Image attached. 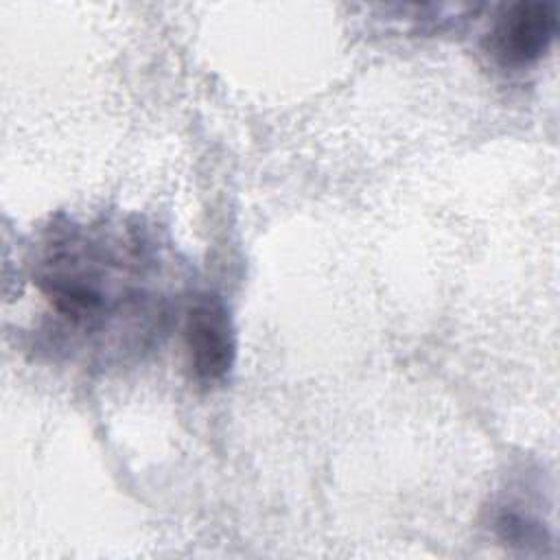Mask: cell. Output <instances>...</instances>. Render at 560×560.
Returning <instances> with one entry per match:
<instances>
[{
  "mask_svg": "<svg viewBox=\"0 0 560 560\" xmlns=\"http://www.w3.org/2000/svg\"><path fill=\"white\" fill-rule=\"evenodd\" d=\"M558 33V9L553 2L523 0L503 11L488 31V52L505 68L536 63Z\"/></svg>",
  "mask_w": 560,
  "mask_h": 560,
  "instance_id": "cell-1",
  "label": "cell"
},
{
  "mask_svg": "<svg viewBox=\"0 0 560 560\" xmlns=\"http://www.w3.org/2000/svg\"><path fill=\"white\" fill-rule=\"evenodd\" d=\"M184 346L195 378L203 385L221 383L234 365L236 339L230 311L214 295L192 302L184 324Z\"/></svg>",
  "mask_w": 560,
  "mask_h": 560,
  "instance_id": "cell-2",
  "label": "cell"
}]
</instances>
